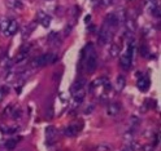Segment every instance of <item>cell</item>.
<instances>
[{
    "label": "cell",
    "mask_w": 161,
    "mask_h": 151,
    "mask_svg": "<svg viewBox=\"0 0 161 151\" xmlns=\"http://www.w3.org/2000/svg\"><path fill=\"white\" fill-rule=\"evenodd\" d=\"M87 49H88V45L85 47L82 50V62L85 65V70L87 73H94L95 68L97 67V54L92 49V47L90 48L88 53H87Z\"/></svg>",
    "instance_id": "cell-1"
},
{
    "label": "cell",
    "mask_w": 161,
    "mask_h": 151,
    "mask_svg": "<svg viewBox=\"0 0 161 151\" xmlns=\"http://www.w3.org/2000/svg\"><path fill=\"white\" fill-rule=\"evenodd\" d=\"M133 53H134V45L130 43L127 45V49L126 52L121 56L119 58V66L122 67V70H129L130 66H131V62H133Z\"/></svg>",
    "instance_id": "cell-2"
},
{
    "label": "cell",
    "mask_w": 161,
    "mask_h": 151,
    "mask_svg": "<svg viewBox=\"0 0 161 151\" xmlns=\"http://www.w3.org/2000/svg\"><path fill=\"white\" fill-rule=\"evenodd\" d=\"M112 28H110L109 26L104 25L102 27V30H100L99 33V44L102 45H105L108 43H110V40H112Z\"/></svg>",
    "instance_id": "cell-3"
},
{
    "label": "cell",
    "mask_w": 161,
    "mask_h": 151,
    "mask_svg": "<svg viewBox=\"0 0 161 151\" xmlns=\"http://www.w3.org/2000/svg\"><path fill=\"white\" fill-rule=\"evenodd\" d=\"M55 61V56L53 53H44L42 56L36 57L34 61H33V65L36 66V67H42V66H46L48 63H52Z\"/></svg>",
    "instance_id": "cell-4"
},
{
    "label": "cell",
    "mask_w": 161,
    "mask_h": 151,
    "mask_svg": "<svg viewBox=\"0 0 161 151\" xmlns=\"http://www.w3.org/2000/svg\"><path fill=\"white\" fill-rule=\"evenodd\" d=\"M82 128H83L82 123L72 124V125H69V127H66V128H65V130H64V134H65L66 137H75V136H77V133L82 130Z\"/></svg>",
    "instance_id": "cell-5"
},
{
    "label": "cell",
    "mask_w": 161,
    "mask_h": 151,
    "mask_svg": "<svg viewBox=\"0 0 161 151\" xmlns=\"http://www.w3.org/2000/svg\"><path fill=\"white\" fill-rule=\"evenodd\" d=\"M118 23H119V17H118L116 13H109V14L105 17V25L109 26L110 28L117 27Z\"/></svg>",
    "instance_id": "cell-6"
},
{
    "label": "cell",
    "mask_w": 161,
    "mask_h": 151,
    "mask_svg": "<svg viewBox=\"0 0 161 151\" xmlns=\"http://www.w3.org/2000/svg\"><path fill=\"white\" fill-rule=\"evenodd\" d=\"M17 31H18V22L16 21V19H11L9 23H8V26H7V28H5L4 34L7 36H12V35L17 34Z\"/></svg>",
    "instance_id": "cell-7"
},
{
    "label": "cell",
    "mask_w": 161,
    "mask_h": 151,
    "mask_svg": "<svg viewBox=\"0 0 161 151\" xmlns=\"http://www.w3.org/2000/svg\"><path fill=\"white\" fill-rule=\"evenodd\" d=\"M38 19H39V22L42 23L44 27H48L49 26V23H51V17H49L46 12H43V11H39L38 12Z\"/></svg>",
    "instance_id": "cell-8"
},
{
    "label": "cell",
    "mask_w": 161,
    "mask_h": 151,
    "mask_svg": "<svg viewBox=\"0 0 161 151\" xmlns=\"http://www.w3.org/2000/svg\"><path fill=\"white\" fill-rule=\"evenodd\" d=\"M46 134H47V139H48L49 143H53L57 139V130L53 127H48L46 130Z\"/></svg>",
    "instance_id": "cell-9"
},
{
    "label": "cell",
    "mask_w": 161,
    "mask_h": 151,
    "mask_svg": "<svg viewBox=\"0 0 161 151\" xmlns=\"http://www.w3.org/2000/svg\"><path fill=\"white\" fill-rule=\"evenodd\" d=\"M119 111H121V107L118 103H110L107 107V114L109 116H117L119 114Z\"/></svg>",
    "instance_id": "cell-10"
},
{
    "label": "cell",
    "mask_w": 161,
    "mask_h": 151,
    "mask_svg": "<svg viewBox=\"0 0 161 151\" xmlns=\"http://www.w3.org/2000/svg\"><path fill=\"white\" fill-rule=\"evenodd\" d=\"M83 98H85V90H83V89L74 92V93H73V105H74V106H78V105L83 101Z\"/></svg>",
    "instance_id": "cell-11"
},
{
    "label": "cell",
    "mask_w": 161,
    "mask_h": 151,
    "mask_svg": "<svg viewBox=\"0 0 161 151\" xmlns=\"http://www.w3.org/2000/svg\"><path fill=\"white\" fill-rule=\"evenodd\" d=\"M138 88L140 90H143V92H146V90L149 88V79L147 76H143V78H140L138 80Z\"/></svg>",
    "instance_id": "cell-12"
},
{
    "label": "cell",
    "mask_w": 161,
    "mask_h": 151,
    "mask_svg": "<svg viewBox=\"0 0 161 151\" xmlns=\"http://www.w3.org/2000/svg\"><path fill=\"white\" fill-rule=\"evenodd\" d=\"M125 27H126L127 31H130V33H134L135 30H136V23H135L134 19H131V18H127L126 21H125Z\"/></svg>",
    "instance_id": "cell-13"
},
{
    "label": "cell",
    "mask_w": 161,
    "mask_h": 151,
    "mask_svg": "<svg viewBox=\"0 0 161 151\" xmlns=\"http://www.w3.org/2000/svg\"><path fill=\"white\" fill-rule=\"evenodd\" d=\"M125 84H126V78H125L124 75H119V76L117 78V82H116V88H117V90H122L124 87H125Z\"/></svg>",
    "instance_id": "cell-14"
},
{
    "label": "cell",
    "mask_w": 161,
    "mask_h": 151,
    "mask_svg": "<svg viewBox=\"0 0 161 151\" xmlns=\"http://www.w3.org/2000/svg\"><path fill=\"white\" fill-rule=\"evenodd\" d=\"M17 143H18V141L16 138H9V139L5 141V148L7 150H13V148H16Z\"/></svg>",
    "instance_id": "cell-15"
},
{
    "label": "cell",
    "mask_w": 161,
    "mask_h": 151,
    "mask_svg": "<svg viewBox=\"0 0 161 151\" xmlns=\"http://www.w3.org/2000/svg\"><path fill=\"white\" fill-rule=\"evenodd\" d=\"M83 85H85V80L82 79V80H77V82L72 85V93H74V92H77V90H80V89H83Z\"/></svg>",
    "instance_id": "cell-16"
},
{
    "label": "cell",
    "mask_w": 161,
    "mask_h": 151,
    "mask_svg": "<svg viewBox=\"0 0 161 151\" xmlns=\"http://www.w3.org/2000/svg\"><path fill=\"white\" fill-rule=\"evenodd\" d=\"M113 147L108 145V143H100L97 146H95V151H112Z\"/></svg>",
    "instance_id": "cell-17"
},
{
    "label": "cell",
    "mask_w": 161,
    "mask_h": 151,
    "mask_svg": "<svg viewBox=\"0 0 161 151\" xmlns=\"http://www.w3.org/2000/svg\"><path fill=\"white\" fill-rule=\"evenodd\" d=\"M118 53H119V47L117 44H112V45H110V49H109L110 57H117Z\"/></svg>",
    "instance_id": "cell-18"
},
{
    "label": "cell",
    "mask_w": 161,
    "mask_h": 151,
    "mask_svg": "<svg viewBox=\"0 0 161 151\" xmlns=\"http://www.w3.org/2000/svg\"><path fill=\"white\" fill-rule=\"evenodd\" d=\"M156 7H158V5H157V3L155 2V0H147L146 2V8L148 9L149 12H152Z\"/></svg>",
    "instance_id": "cell-19"
},
{
    "label": "cell",
    "mask_w": 161,
    "mask_h": 151,
    "mask_svg": "<svg viewBox=\"0 0 161 151\" xmlns=\"http://www.w3.org/2000/svg\"><path fill=\"white\" fill-rule=\"evenodd\" d=\"M8 3H9V5L13 7V8H16V9L22 8V2H21V0H9Z\"/></svg>",
    "instance_id": "cell-20"
},
{
    "label": "cell",
    "mask_w": 161,
    "mask_h": 151,
    "mask_svg": "<svg viewBox=\"0 0 161 151\" xmlns=\"http://www.w3.org/2000/svg\"><path fill=\"white\" fill-rule=\"evenodd\" d=\"M8 23H9V19L8 18H0V30H2L3 33L5 31Z\"/></svg>",
    "instance_id": "cell-21"
},
{
    "label": "cell",
    "mask_w": 161,
    "mask_h": 151,
    "mask_svg": "<svg viewBox=\"0 0 161 151\" xmlns=\"http://www.w3.org/2000/svg\"><path fill=\"white\" fill-rule=\"evenodd\" d=\"M49 40L51 42H55L56 44H58V43H61V40H60V36H58V34L57 33H51V35H49Z\"/></svg>",
    "instance_id": "cell-22"
},
{
    "label": "cell",
    "mask_w": 161,
    "mask_h": 151,
    "mask_svg": "<svg viewBox=\"0 0 161 151\" xmlns=\"http://www.w3.org/2000/svg\"><path fill=\"white\" fill-rule=\"evenodd\" d=\"M26 57H27L26 52H25V50H22V52L16 57V62H17V63H21L22 61H25V59H26Z\"/></svg>",
    "instance_id": "cell-23"
},
{
    "label": "cell",
    "mask_w": 161,
    "mask_h": 151,
    "mask_svg": "<svg viewBox=\"0 0 161 151\" xmlns=\"http://www.w3.org/2000/svg\"><path fill=\"white\" fill-rule=\"evenodd\" d=\"M130 123H131L134 127H138L139 123H140V119L136 118V116H131V118H130Z\"/></svg>",
    "instance_id": "cell-24"
},
{
    "label": "cell",
    "mask_w": 161,
    "mask_h": 151,
    "mask_svg": "<svg viewBox=\"0 0 161 151\" xmlns=\"http://www.w3.org/2000/svg\"><path fill=\"white\" fill-rule=\"evenodd\" d=\"M140 150L142 151H153L155 150V145H144Z\"/></svg>",
    "instance_id": "cell-25"
},
{
    "label": "cell",
    "mask_w": 161,
    "mask_h": 151,
    "mask_svg": "<svg viewBox=\"0 0 161 151\" xmlns=\"http://www.w3.org/2000/svg\"><path fill=\"white\" fill-rule=\"evenodd\" d=\"M139 146H140L139 143H136V142H131V145H130V150H131V151H139V150H140Z\"/></svg>",
    "instance_id": "cell-26"
},
{
    "label": "cell",
    "mask_w": 161,
    "mask_h": 151,
    "mask_svg": "<svg viewBox=\"0 0 161 151\" xmlns=\"http://www.w3.org/2000/svg\"><path fill=\"white\" fill-rule=\"evenodd\" d=\"M12 115H13V119H19V118H21V115H22V111H21V110H16Z\"/></svg>",
    "instance_id": "cell-27"
},
{
    "label": "cell",
    "mask_w": 161,
    "mask_h": 151,
    "mask_svg": "<svg viewBox=\"0 0 161 151\" xmlns=\"http://www.w3.org/2000/svg\"><path fill=\"white\" fill-rule=\"evenodd\" d=\"M5 92H7L5 88H0V102L3 101V98H4V96H5Z\"/></svg>",
    "instance_id": "cell-28"
},
{
    "label": "cell",
    "mask_w": 161,
    "mask_h": 151,
    "mask_svg": "<svg viewBox=\"0 0 161 151\" xmlns=\"http://www.w3.org/2000/svg\"><path fill=\"white\" fill-rule=\"evenodd\" d=\"M140 52H142V56H147L148 54V49H147V47L144 45V47H142V48H140Z\"/></svg>",
    "instance_id": "cell-29"
},
{
    "label": "cell",
    "mask_w": 161,
    "mask_h": 151,
    "mask_svg": "<svg viewBox=\"0 0 161 151\" xmlns=\"http://www.w3.org/2000/svg\"><path fill=\"white\" fill-rule=\"evenodd\" d=\"M100 4H102L103 7H105V5L109 4V0H100Z\"/></svg>",
    "instance_id": "cell-30"
},
{
    "label": "cell",
    "mask_w": 161,
    "mask_h": 151,
    "mask_svg": "<svg viewBox=\"0 0 161 151\" xmlns=\"http://www.w3.org/2000/svg\"><path fill=\"white\" fill-rule=\"evenodd\" d=\"M92 110H94V106H88V107L86 108V111H85V114H88L90 111H92Z\"/></svg>",
    "instance_id": "cell-31"
},
{
    "label": "cell",
    "mask_w": 161,
    "mask_h": 151,
    "mask_svg": "<svg viewBox=\"0 0 161 151\" xmlns=\"http://www.w3.org/2000/svg\"><path fill=\"white\" fill-rule=\"evenodd\" d=\"M91 2H94V3H95V2H96V0H91Z\"/></svg>",
    "instance_id": "cell-32"
}]
</instances>
